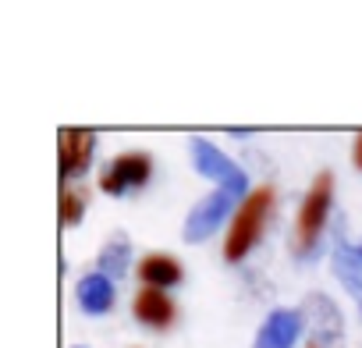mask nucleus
Returning <instances> with one entry per match:
<instances>
[{
  "label": "nucleus",
  "mask_w": 362,
  "mask_h": 348,
  "mask_svg": "<svg viewBox=\"0 0 362 348\" xmlns=\"http://www.w3.org/2000/svg\"><path fill=\"white\" fill-rule=\"evenodd\" d=\"M270 203H274V192L270 189H256L235 214V224L228 231V242H224V260L228 263H238L245 260V253L256 245L263 224H267V214H270Z\"/></svg>",
  "instance_id": "1"
},
{
  "label": "nucleus",
  "mask_w": 362,
  "mask_h": 348,
  "mask_svg": "<svg viewBox=\"0 0 362 348\" xmlns=\"http://www.w3.org/2000/svg\"><path fill=\"white\" fill-rule=\"evenodd\" d=\"M330 199H334V178L323 170V174H316V182H313V189H309V196L298 210V224H295V249L298 253H309L316 245L323 221L330 214Z\"/></svg>",
  "instance_id": "2"
},
{
  "label": "nucleus",
  "mask_w": 362,
  "mask_h": 348,
  "mask_svg": "<svg viewBox=\"0 0 362 348\" xmlns=\"http://www.w3.org/2000/svg\"><path fill=\"white\" fill-rule=\"evenodd\" d=\"M192 160H196L199 174H206V178L217 182V189H228L231 196H242V192L249 189L245 170H242L235 160H228L214 142H206V139H192Z\"/></svg>",
  "instance_id": "3"
},
{
  "label": "nucleus",
  "mask_w": 362,
  "mask_h": 348,
  "mask_svg": "<svg viewBox=\"0 0 362 348\" xmlns=\"http://www.w3.org/2000/svg\"><path fill=\"white\" fill-rule=\"evenodd\" d=\"M235 207V196L228 192V189H214L203 203H196L192 207V214H189V221H185V242H206L221 224H224V217H228V210Z\"/></svg>",
  "instance_id": "4"
},
{
  "label": "nucleus",
  "mask_w": 362,
  "mask_h": 348,
  "mask_svg": "<svg viewBox=\"0 0 362 348\" xmlns=\"http://www.w3.org/2000/svg\"><path fill=\"white\" fill-rule=\"evenodd\" d=\"M149 170H153V163H149L146 153H124V156H117L114 163H107L103 178H100V189H103L107 196H121L124 189L146 185V182H149Z\"/></svg>",
  "instance_id": "5"
},
{
  "label": "nucleus",
  "mask_w": 362,
  "mask_h": 348,
  "mask_svg": "<svg viewBox=\"0 0 362 348\" xmlns=\"http://www.w3.org/2000/svg\"><path fill=\"white\" fill-rule=\"evenodd\" d=\"M93 132L86 128H61L57 132V149H61V178H75L93 160Z\"/></svg>",
  "instance_id": "6"
},
{
  "label": "nucleus",
  "mask_w": 362,
  "mask_h": 348,
  "mask_svg": "<svg viewBox=\"0 0 362 348\" xmlns=\"http://www.w3.org/2000/svg\"><path fill=\"white\" fill-rule=\"evenodd\" d=\"M302 334V313L298 309H274L259 334H256V344L252 348H291Z\"/></svg>",
  "instance_id": "7"
},
{
  "label": "nucleus",
  "mask_w": 362,
  "mask_h": 348,
  "mask_svg": "<svg viewBox=\"0 0 362 348\" xmlns=\"http://www.w3.org/2000/svg\"><path fill=\"white\" fill-rule=\"evenodd\" d=\"M305 309H309V323H313V337L323 344V348H330V344H337L341 341V313H337V306L327 298V295H309L305 298Z\"/></svg>",
  "instance_id": "8"
},
{
  "label": "nucleus",
  "mask_w": 362,
  "mask_h": 348,
  "mask_svg": "<svg viewBox=\"0 0 362 348\" xmlns=\"http://www.w3.org/2000/svg\"><path fill=\"white\" fill-rule=\"evenodd\" d=\"M135 316L142 323H149V327H167L174 320V306H170V298L160 288H142L135 295Z\"/></svg>",
  "instance_id": "9"
},
{
  "label": "nucleus",
  "mask_w": 362,
  "mask_h": 348,
  "mask_svg": "<svg viewBox=\"0 0 362 348\" xmlns=\"http://www.w3.org/2000/svg\"><path fill=\"white\" fill-rule=\"evenodd\" d=\"M334 274L362 302V245H337L334 249Z\"/></svg>",
  "instance_id": "10"
},
{
  "label": "nucleus",
  "mask_w": 362,
  "mask_h": 348,
  "mask_svg": "<svg viewBox=\"0 0 362 348\" xmlns=\"http://www.w3.org/2000/svg\"><path fill=\"white\" fill-rule=\"evenodd\" d=\"M78 302H82L86 313H96V316L107 313L114 306V284H110V277H103V274L82 277L78 281Z\"/></svg>",
  "instance_id": "11"
},
{
  "label": "nucleus",
  "mask_w": 362,
  "mask_h": 348,
  "mask_svg": "<svg viewBox=\"0 0 362 348\" xmlns=\"http://www.w3.org/2000/svg\"><path fill=\"white\" fill-rule=\"evenodd\" d=\"M139 274H142L146 288H160V291L181 281V267H177V260H174V256H163V253L146 256L142 267H139Z\"/></svg>",
  "instance_id": "12"
},
{
  "label": "nucleus",
  "mask_w": 362,
  "mask_h": 348,
  "mask_svg": "<svg viewBox=\"0 0 362 348\" xmlns=\"http://www.w3.org/2000/svg\"><path fill=\"white\" fill-rule=\"evenodd\" d=\"M128 256H132L128 238H124V235H114V238L103 245V253H100V270H103V277H107V274L121 277V274L128 270Z\"/></svg>",
  "instance_id": "13"
},
{
  "label": "nucleus",
  "mask_w": 362,
  "mask_h": 348,
  "mask_svg": "<svg viewBox=\"0 0 362 348\" xmlns=\"http://www.w3.org/2000/svg\"><path fill=\"white\" fill-rule=\"evenodd\" d=\"M82 214H86V196L64 189V192H61V217H64V224H78Z\"/></svg>",
  "instance_id": "14"
},
{
  "label": "nucleus",
  "mask_w": 362,
  "mask_h": 348,
  "mask_svg": "<svg viewBox=\"0 0 362 348\" xmlns=\"http://www.w3.org/2000/svg\"><path fill=\"white\" fill-rule=\"evenodd\" d=\"M351 160H355V167L362 170V132L355 135V149H351Z\"/></svg>",
  "instance_id": "15"
},
{
  "label": "nucleus",
  "mask_w": 362,
  "mask_h": 348,
  "mask_svg": "<svg viewBox=\"0 0 362 348\" xmlns=\"http://www.w3.org/2000/svg\"><path fill=\"white\" fill-rule=\"evenodd\" d=\"M313 348H316V344H313Z\"/></svg>",
  "instance_id": "16"
}]
</instances>
